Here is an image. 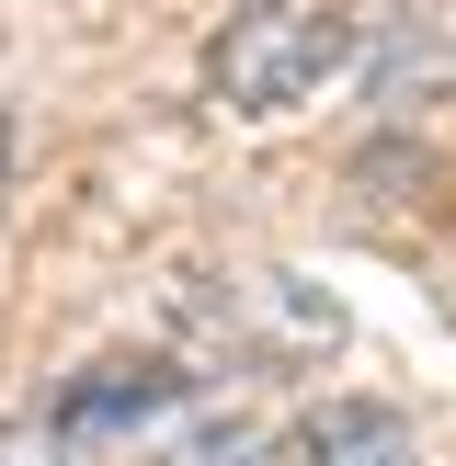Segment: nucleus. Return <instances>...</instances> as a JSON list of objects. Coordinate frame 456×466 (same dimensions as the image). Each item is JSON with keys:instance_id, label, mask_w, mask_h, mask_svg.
<instances>
[{"instance_id": "7ed1b4c3", "label": "nucleus", "mask_w": 456, "mask_h": 466, "mask_svg": "<svg viewBox=\"0 0 456 466\" xmlns=\"http://www.w3.org/2000/svg\"><path fill=\"white\" fill-rule=\"evenodd\" d=\"M182 410H194V376H171V364H91V376L57 387L46 432H57V444H80V432H126V444H149V432H171Z\"/></svg>"}, {"instance_id": "f03ea898", "label": "nucleus", "mask_w": 456, "mask_h": 466, "mask_svg": "<svg viewBox=\"0 0 456 466\" xmlns=\"http://www.w3.org/2000/svg\"><path fill=\"white\" fill-rule=\"evenodd\" d=\"M194 319L228 341V364H263V376H296V364H331L342 353V296L308 285L285 262H228L205 273Z\"/></svg>"}, {"instance_id": "39448f33", "label": "nucleus", "mask_w": 456, "mask_h": 466, "mask_svg": "<svg viewBox=\"0 0 456 466\" xmlns=\"http://www.w3.org/2000/svg\"><path fill=\"white\" fill-rule=\"evenodd\" d=\"M296 466H433V444L388 399H319L296 421Z\"/></svg>"}, {"instance_id": "0eeeda50", "label": "nucleus", "mask_w": 456, "mask_h": 466, "mask_svg": "<svg viewBox=\"0 0 456 466\" xmlns=\"http://www.w3.org/2000/svg\"><path fill=\"white\" fill-rule=\"evenodd\" d=\"M0 466H68V444L46 421H0Z\"/></svg>"}, {"instance_id": "6e6552de", "label": "nucleus", "mask_w": 456, "mask_h": 466, "mask_svg": "<svg viewBox=\"0 0 456 466\" xmlns=\"http://www.w3.org/2000/svg\"><path fill=\"white\" fill-rule=\"evenodd\" d=\"M0 182H12V114H0Z\"/></svg>"}, {"instance_id": "20e7f679", "label": "nucleus", "mask_w": 456, "mask_h": 466, "mask_svg": "<svg viewBox=\"0 0 456 466\" xmlns=\"http://www.w3.org/2000/svg\"><path fill=\"white\" fill-rule=\"evenodd\" d=\"M456 80V12H388L365 23V103L377 114H410Z\"/></svg>"}, {"instance_id": "423d86ee", "label": "nucleus", "mask_w": 456, "mask_h": 466, "mask_svg": "<svg viewBox=\"0 0 456 466\" xmlns=\"http://www.w3.org/2000/svg\"><path fill=\"white\" fill-rule=\"evenodd\" d=\"M114 466H251V432L217 421V410H182V421L149 432V444H114Z\"/></svg>"}, {"instance_id": "f257e3e1", "label": "nucleus", "mask_w": 456, "mask_h": 466, "mask_svg": "<svg viewBox=\"0 0 456 466\" xmlns=\"http://www.w3.org/2000/svg\"><path fill=\"white\" fill-rule=\"evenodd\" d=\"M342 68H365V23L296 12V0H274V12H228L217 35H205V91H217L228 114H251V126L319 103Z\"/></svg>"}]
</instances>
